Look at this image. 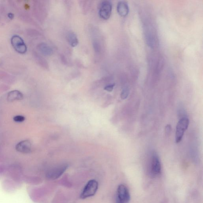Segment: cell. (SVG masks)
<instances>
[{
	"mask_svg": "<svg viewBox=\"0 0 203 203\" xmlns=\"http://www.w3.org/2000/svg\"><path fill=\"white\" fill-rule=\"evenodd\" d=\"M189 120L186 117H183L179 120L176 126L175 142L179 143L182 140L184 133L188 128Z\"/></svg>",
	"mask_w": 203,
	"mask_h": 203,
	"instance_id": "cell-1",
	"label": "cell"
},
{
	"mask_svg": "<svg viewBox=\"0 0 203 203\" xmlns=\"http://www.w3.org/2000/svg\"><path fill=\"white\" fill-rule=\"evenodd\" d=\"M130 192L127 186L120 184L118 187L117 191L116 203H128L130 200Z\"/></svg>",
	"mask_w": 203,
	"mask_h": 203,
	"instance_id": "cell-2",
	"label": "cell"
},
{
	"mask_svg": "<svg viewBox=\"0 0 203 203\" xmlns=\"http://www.w3.org/2000/svg\"><path fill=\"white\" fill-rule=\"evenodd\" d=\"M98 188V183L95 180H89L84 187L81 195V198H86L93 196L96 194Z\"/></svg>",
	"mask_w": 203,
	"mask_h": 203,
	"instance_id": "cell-3",
	"label": "cell"
},
{
	"mask_svg": "<svg viewBox=\"0 0 203 203\" xmlns=\"http://www.w3.org/2000/svg\"><path fill=\"white\" fill-rule=\"evenodd\" d=\"M11 43L15 51L21 54H25L27 47L23 39L18 35H14L11 39Z\"/></svg>",
	"mask_w": 203,
	"mask_h": 203,
	"instance_id": "cell-4",
	"label": "cell"
},
{
	"mask_svg": "<svg viewBox=\"0 0 203 203\" xmlns=\"http://www.w3.org/2000/svg\"><path fill=\"white\" fill-rule=\"evenodd\" d=\"M162 167L160 161L157 154L155 152L153 153L151 162V174L153 176L159 175L161 173Z\"/></svg>",
	"mask_w": 203,
	"mask_h": 203,
	"instance_id": "cell-5",
	"label": "cell"
},
{
	"mask_svg": "<svg viewBox=\"0 0 203 203\" xmlns=\"http://www.w3.org/2000/svg\"><path fill=\"white\" fill-rule=\"evenodd\" d=\"M112 5L109 1H104L101 3L99 9V14L102 19H108L110 18L112 12Z\"/></svg>",
	"mask_w": 203,
	"mask_h": 203,
	"instance_id": "cell-6",
	"label": "cell"
},
{
	"mask_svg": "<svg viewBox=\"0 0 203 203\" xmlns=\"http://www.w3.org/2000/svg\"><path fill=\"white\" fill-rule=\"evenodd\" d=\"M67 165H61L51 169L47 174L49 179L54 180L60 177L67 169Z\"/></svg>",
	"mask_w": 203,
	"mask_h": 203,
	"instance_id": "cell-7",
	"label": "cell"
},
{
	"mask_svg": "<svg viewBox=\"0 0 203 203\" xmlns=\"http://www.w3.org/2000/svg\"><path fill=\"white\" fill-rule=\"evenodd\" d=\"M16 149L22 153H29L31 150V144L28 140L21 141L16 145Z\"/></svg>",
	"mask_w": 203,
	"mask_h": 203,
	"instance_id": "cell-8",
	"label": "cell"
},
{
	"mask_svg": "<svg viewBox=\"0 0 203 203\" xmlns=\"http://www.w3.org/2000/svg\"><path fill=\"white\" fill-rule=\"evenodd\" d=\"M117 10L118 14L122 17H126L130 12L128 4L124 1H121L118 3Z\"/></svg>",
	"mask_w": 203,
	"mask_h": 203,
	"instance_id": "cell-9",
	"label": "cell"
},
{
	"mask_svg": "<svg viewBox=\"0 0 203 203\" xmlns=\"http://www.w3.org/2000/svg\"><path fill=\"white\" fill-rule=\"evenodd\" d=\"M23 95L18 91H13L9 92L7 96V100L12 102L16 100H21L23 98Z\"/></svg>",
	"mask_w": 203,
	"mask_h": 203,
	"instance_id": "cell-10",
	"label": "cell"
},
{
	"mask_svg": "<svg viewBox=\"0 0 203 203\" xmlns=\"http://www.w3.org/2000/svg\"><path fill=\"white\" fill-rule=\"evenodd\" d=\"M38 49L45 56H51L53 53L52 48L45 43H42L39 45Z\"/></svg>",
	"mask_w": 203,
	"mask_h": 203,
	"instance_id": "cell-11",
	"label": "cell"
},
{
	"mask_svg": "<svg viewBox=\"0 0 203 203\" xmlns=\"http://www.w3.org/2000/svg\"><path fill=\"white\" fill-rule=\"evenodd\" d=\"M67 39L71 47H74L78 45L79 41L77 37L74 33L71 32L67 35Z\"/></svg>",
	"mask_w": 203,
	"mask_h": 203,
	"instance_id": "cell-12",
	"label": "cell"
},
{
	"mask_svg": "<svg viewBox=\"0 0 203 203\" xmlns=\"http://www.w3.org/2000/svg\"><path fill=\"white\" fill-rule=\"evenodd\" d=\"M130 94V91L128 88H126L123 90L121 94V98L123 100H125L128 98Z\"/></svg>",
	"mask_w": 203,
	"mask_h": 203,
	"instance_id": "cell-13",
	"label": "cell"
},
{
	"mask_svg": "<svg viewBox=\"0 0 203 203\" xmlns=\"http://www.w3.org/2000/svg\"><path fill=\"white\" fill-rule=\"evenodd\" d=\"M13 120L16 122L21 123L25 120V118L22 116H16L14 117Z\"/></svg>",
	"mask_w": 203,
	"mask_h": 203,
	"instance_id": "cell-14",
	"label": "cell"
},
{
	"mask_svg": "<svg viewBox=\"0 0 203 203\" xmlns=\"http://www.w3.org/2000/svg\"><path fill=\"white\" fill-rule=\"evenodd\" d=\"M115 85V84H112L108 85L106 86L104 88V89L106 91H108V92H111L113 90L114 87Z\"/></svg>",
	"mask_w": 203,
	"mask_h": 203,
	"instance_id": "cell-15",
	"label": "cell"
},
{
	"mask_svg": "<svg viewBox=\"0 0 203 203\" xmlns=\"http://www.w3.org/2000/svg\"><path fill=\"white\" fill-rule=\"evenodd\" d=\"M172 131V126L170 124H168L165 128V132L167 135H170Z\"/></svg>",
	"mask_w": 203,
	"mask_h": 203,
	"instance_id": "cell-16",
	"label": "cell"
},
{
	"mask_svg": "<svg viewBox=\"0 0 203 203\" xmlns=\"http://www.w3.org/2000/svg\"><path fill=\"white\" fill-rule=\"evenodd\" d=\"M94 47L95 51L97 52H99L100 51V47L99 44L97 42H95L94 43Z\"/></svg>",
	"mask_w": 203,
	"mask_h": 203,
	"instance_id": "cell-17",
	"label": "cell"
}]
</instances>
